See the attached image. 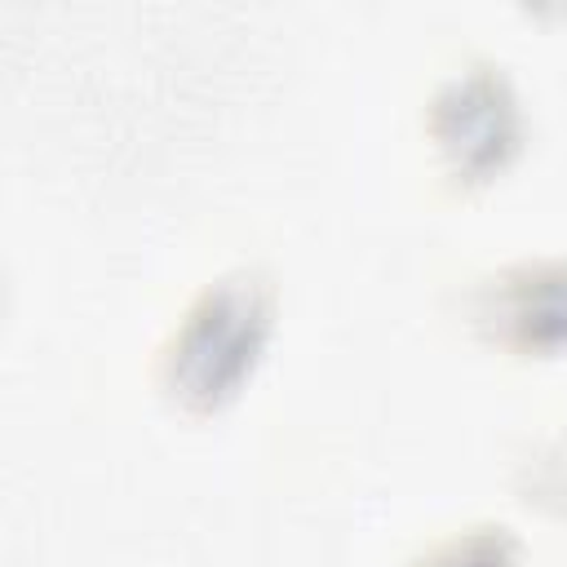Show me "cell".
I'll list each match as a JSON object with an SVG mask.
<instances>
[{
    "label": "cell",
    "mask_w": 567,
    "mask_h": 567,
    "mask_svg": "<svg viewBox=\"0 0 567 567\" xmlns=\"http://www.w3.org/2000/svg\"><path fill=\"white\" fill-rule=\"evenodd\" d=\"M266 319H270V297L252 275H230L217 288H208L190 306L173 341L168 354L173 390L195 403H213L230 394V385L248 372V363L261 350Z\"/></svg>",
    "instance_id": "obj_1"
},
{
    "label": "cell",
    "mask_w": 567,
    "mask_h": 567,
    "mask_svg": "<svg viewBox=\"0 0 567 567\" xmlns=\"http://www.w3.org/2000/svg\"><path fill=\"white\" fill-rule=\"evenodd\" d=\"M439 142L465 173L492 168L501 159V151L514 142V111L496 93L492 75L456 80L439 97Z\"/></svg>",
    "instance_id": "obj_2"
},
{
    "label": "cell",
    "mask_w": 567,
    "mask_h": 567,
    "mask_svg": "<svg viewBox=\"0 0 567 567\" xmlns=\"http://www.w3.org/2000/svg\"><path fill=\"white\" fill-rule=\"evenodd\" d=\"M487 319H496L523 346L567 341V266H523L487 292Z\"/></svg>",
    "instance_id": "obj_3"
},
{
    "label": "cell",
    "mask_w": 567,
    "mask_h": 567,
    "mask_svg": "<svg viewBox=\"0 0 567 567\" xmlns=\"http://www.w3.org/2000/svg\"><path fill=\"white\" fill-rule=\"evenodd\" d=\"M430 567H518L514 549L505 536H492V532H474V536H461L452 545H443Z\"/></svg>",
    "instance_id": "obj_4"
}]
</instances>
